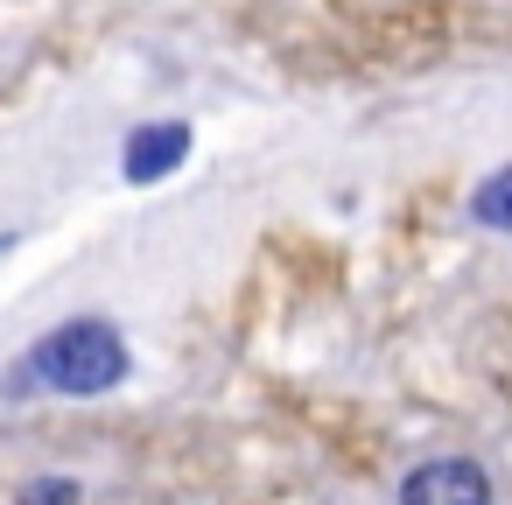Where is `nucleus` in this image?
I'll return each mask as SVG.
<instances>
[{
  "instance_id": "f257e3e1",
  "label": "nucleus",
  "mask_w": 512,
  "mask_h": 505,
  "mask_svg": "<svg viewBox=\"0 0 512 505\" xmlns=\"http://www.w3.org/2000/svg\"><path fill=\"white\" fill-rule=\"evenodd\" d=\"M36 379H43L50 393L99 400V393H113V386L127 379V344H120L113 323L78 316V323H64V330H50V337L36 344Z\"/></svg>"
},
{
  "instance_id": "20e7f679",
  "label": "nucleus",
  "mask_w": 512,
  "mask_h": 505,
  "mask_svg": "<svg viewBox=\"0 0 512 505\" xmlns=\"http://www.w3.org/2000/svg\"><path fill=\"white\" fill-rule=\"evenodd\" d=\"M470 225H484V232H512V162L491 169V176L470 190Z\"/></svg>"
},
{
  "instance_id": "f03ea898",
  "label": "nucleus",
  "mask_w": 512,
  "mask_h": 505,
  "mask_svg": "<svg viewBox=\"0 0 512 505\" xmlns=\"http://www.w3.org/2000/svg\"><path fill=\"white\" fill-rule=\"evenodd\" d=\"M400 505H491V470L470 456H428L400 477Z\"/></svg>"
},
{
  "instance_id": "7ed1b4c3",
  "label": "nucleus",
  "mask_w": 512,
  "mask_h": 505,
  "mask_svg": "<svg viewBox=\"0 0 512 505\" xmlns=\"http://www.w3.org/2000/svg\"><path fill=\"white\" fill-rule=\"evenodd\" d=\"M183 162H190V120H148V127H134L127 148H120L127 183H162V176H176Z\"/></svg>"
},
{
  "instance_id": "39448f33",
  "label": "nucleus",
  "mask_w": 512,
  "mask_h": 505,
  "mask_svg": "<svg viewBox=\"0 0 512 505\" xmlns=\"http://www.w3.org/2000/svg\"><path fill=\"white\" fill-rule=\"evenodd\" d=\"M78 498H85V491H78L71 477H43V484L22 491V505H78Z\"/></svg>"
}]
</instances>
